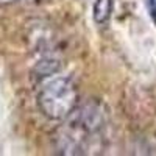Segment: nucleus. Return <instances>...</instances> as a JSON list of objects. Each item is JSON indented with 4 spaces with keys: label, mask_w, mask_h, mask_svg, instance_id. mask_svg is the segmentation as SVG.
Segmentation results:
<instances>
[{
    "label": "nucleus",
    "mask_w": 156,
    "mask_h": 156,
    "mask_svg": "<svg viewBox=\"0 0 156 156\" xmlns=\"http://www.w3.org/2000/svg\"><path fill=\"white\" fill-rule=\"evenodd\" d=\"M108 120L105 105L89 100L76 106L55 136V147L61 154H83L97 134L103 131Z\"/></svg>",
    "instance_id": "f257e3e1"
},
{
    "label": "nucleus",
    "mask_w": 156,
    "mask_h": 156,
    "mask_svg": "<svg viewBox=\"0 0 156 156\" xmlns=\"http://www.w3.org/2000/svg\"><path fill=\"white\" fill-rule=\"evenodd\" d=\"M78 87L69 76H56L42 86L37 95L41 112L50 120H66L78 106Z\"/></svg>",
    "instance_id": "f03ea898"
},
{
    "label": "nucleus",
    "mask_w": 156,
    "mask_h": 156,
    "mask_svg": "<svg viewBox=\"0 0 156 156\" xmlns=\"http://www.w3.org/2000/svg\"><path fill=\"white\" fill-rule=\"evenodd\" d=\"M114 9V0H95L94 3V20L98 25L106 23L111 19Z\"/></svg>",
    "instance_id": "7ed1b4c3"
},
{
    "label": "nucleus",
    "mask_w": 156,
    "mask_h": 156,
    "mask_svg": "<svg viewBox=\"0 0 156 156\" xmlns=\"http://www.w3.org/2000/svg\"><path fill=\"white\" fill-rule=\"evenodd\" d=\"M61 69V64L56 58H44L42 61H39L34 67V76L39 78H45L56 73Z\"/></svg>",
    "instance_id": "20e7f679"
},
{
    "label": "nucleus",
    "mask_w": 156,
    "mask_h": 156,
    "mask_svg": "<svg viewBox=\"0 0 156 156\" xmlns=\"http://www.w3.org/2000/svg\"><path fill=\"white\" fill-rule=\"evenodd\" d=\"M147 6H148L150 17H151L153 22L156 23V0H147Z\"/></svg>",
    "instance_id": "39448f33"
},
{
    "label": "nucleus",
    "mask_w": 156,
    "mask_h": 156,
    "mask_svg": "<svg viewBox=\"0 0 156 156\" xmlns=\"http://www.w3.org/2000/svg\"><path fill=\"white\" fill-rule=\"evenodd\" d=\"M16 0H0V6H5V5H11L14 3Z\"/></svg>",
    "instance_id": "423d86ee"
},
{
    "label": "nucleus",
    "mask_w": 156,
    "mask_h": 156,
    "mask_svg": "<svg viewBox=\"0 0 156 156\" xmlns=\"http://www.w3.org/2000/svg\"><path fill=\"white\" fill-rule=\"evenodd\" d=\"M34 2H42V0H34Z\"/></svg>",
    "instance_id": "0eeeda50"
}]
</instances>
